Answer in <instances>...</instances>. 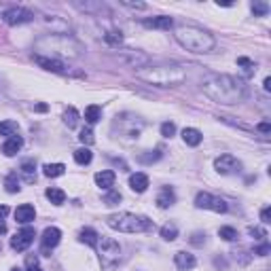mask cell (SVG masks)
<instances>
[{
	"mask_svg": "<svg viewBox=\"0 0 271 271\" xmlns=\"http://www.w3.org/2000/svg\"><path fill=\"white\" fill-rule=\"evenodd\" d=\"M202 91L212 102L233 106L246 98V85L229 74H208L202 81Z\"/></svg>",
	"mask_w": 271,
	"mask_h": 271,
	"instance_id": "cell-1",
	"label": "cell"
},
{
	"mask_svg": "<svg viewBox=\"0 0 271 271\" xmlns=\"http://www.w3.org/2000/svg\"><path fill=\"white\" fill-rule=\"evenodd\" d=\"M136 76L140 81H144L148 85H157V87H178L187 81V72L182 70V66L169 62H159L151 64L140 70H136Z\"/></svg>",
	"mask_w": 271,
	"mask_h": 271,
	"instance_id": "cell-2",
	"label": "cell"
},
{
	"mask_svg": "<svg viewBox=\"0 0 271 271\" xmlns=\"http://www.w3.org/2000/svg\"><path fill=\"white\" fill-rule=\"evenodd\" d=\"M174 38L178 40V45L191 53H210L216 47L212 34L197 26H178L174 30Z\"/></svg>",
	"mask_w": 271,
	"mask_h": 271,
	"instance_id": "cell-3",
	"label": "cell"
},
{
	"mask_svg": "<svg viewBox=\"0 0 271 271\" xmlns=\"http://www.w3.org/2000/svg\"><path fill=\"white\" fill-rule=\"evenodd\" d=\"M38 51H47V58L60 60V58H78L83 53V45L72 36H66V34H49V36H42L36 42Z\"/></svg>",
	"mask_w": 271,
	"mask_h": 271,
	"instance_id": "cell-4",
	"label": "cell"
},
{
	"mask_svg": "<svg viewBox=\"0 0 271 271\" xmlns=\"http://www.w3.org/2000/svg\"><path fill=\"white\" fill-rule=\"evenodd\" d=\"M106 225L110 229H115L119 233H146L155 229V223L148 216L142 214H132V212H119V214H110L106 218Z\"/></svg>",
	"mask_w": 271,
	"mask_h": 271,
	"instance_id": "cell-5",
	"label": "cell"
},
{
	"mask_svg": "<svg viewBox=\"0 0 271 271\" xmlns=\"http://www.w3.org/2000/svg\"><path fill=\"white\" fill-rule=\"evenodd\" d=\"M98 254H100V263H102V267L106 271L115 269L121 261V246L117 239L112 237H100L98 239Z\"/></svg>",
	"mask_w": 271,
	"mask_h": 271,
	"instance_id": "cell-6",
	"label": "cell"
},
{
	"mask_svg": "<svg viewBox=\"0 0 271 271\" xmlns=\"http://www.w3.org/2000/svg\"><path fill=\"white\" fill-rule=\"evenodd\" d=\"M214 169H216L218 174H223V176H231V174H237L241 169V161L237 159V157L225 153V155L216 157V161H214Z\"/></svg>",
	"mask_w": 271,
	"mask_h": 271,
	"instance_id": "cell-7",
	"label": "cell"
},
{
	"mask_svg": "<svg viewBox=\"0 0 271 271\" xmlns=\"http://www.w3.org/2000/svg\"><path fill=\"white\" fill-rule=\"evenodd\" d=\"M34 15L32 11L24 9V6H13V9H6L2 13V21L6 26H21V24H28V21H32Z\"/></svg>",
	"mask_w": 271,
	"mask_h": 271,
	"instance_id": "cell-8",
	"label": "cell"
},
{
	"mask_svg": "<svg viewBox=\"0 0 271 271\" xmlns=\"http://www.w3.org/2000/svg\"><path fill=\"white\" fill-rule=\"evenodd\" d=\"M34 237H36V233H34L32 227H24V229L17 231V233L11 237V248H13L15 252H26L28 248L32 246Z\"/></svg>",
	"mask_w": 271,
	"mask_h": 271,
	"instance_id": "cell-9",
	"label": "cell"
},
{
	"mask_svg": "<svg viewBox=\"0 0 271 271\" xmlns=\"http://www.w3.org/2000/svg\"><path fill=\"white\" fill-rule=\"evenodd\" d=\"M60 239H62V231L58 229V227H47V229L42 231V237H40L42 252L53 250V248L60 244Z\"/></svg>",
	"mask_w": 271,
	"mask_h": 271,
	"instance_id": "cell-10",
	"label": "cell"
},
{
	"mask_svg": "<svg viewBox=\"0 0 271 271\" xmlns=\"http://www.w3.org/2000/svg\"><path fill=\"white\" fill-rule=\"evenodd\" d=\"M34 62L38 64L42 70H49V72H66V64L62 60H53V58H47V55H34Z\"/></svg>",
	"mask_w": 271,
	"mask_h": 271,
	"instance_id": "cell-11",
	"label": "cell"
},
{
	"mask_svg": "<svg viewBox=\"0 0 271 271\" xmlns=\"http://www.w3.org/2000/svg\"><path fill=\"white\" fill-rule=\"evenodd\" d=\"M174 263H176V267L178 269H182V271H187V269H193L195 265H197V259L191 252H184V250H180V252H176L174 254Z\"/></svg>",
	"mask_w": 271,
	"mask_h": 271,
	"instance_id": "cell-12",
	"label": "cell"
},
{
	"mask_svg": "<svg viewBox=\"0 0 271 271\" xmlns=\"http://www.w3.org/2000/svg\"><path fill=\"white\" fill-rule=\"evenodd\" d=\"M34 218H36V210H34V205H30V203H24V205H19V208L15 210V220L21 223V225L32 223Z\"/></svg>",
	"mask_w": 271,
	"mask_h": 271,
	"instance_id": "cell-13",
	"label": "cell"
},
{
	"mask_svg": "<svg viewBox=\"0 0 271 271\" xmlns=\"http://www.w3.org/2000/svg\"><path fill=\"white\" fill-rule=\"evenodd\" d=\"M115 172L112 169H102V172H98L96 174V184L100 189H104V191H110L112 187H115Z\"/></svg>",
	"mask_w": 271,
	"mask_h": 271,
	"instance_id": "cell-14",
	"label": "cell"
},
{
	"mask_svg": "<svg viewBox=\"0 0 271 271\" xmlns=\"http://www.w3.org/2000/svg\"><path fill=\"white\" fill-rule=\"evenodd\" d=\"M157 205H159L161 210H166V208H169V205H174L176 203V195H174V191L169 189V187H163L159 193H157Z\"/></svg>",
	"mask_w": 271,
	"mask_h": 271,
	"instance_id": "cell-15",
	"label": "cell"
},
{
	"mask_svg": "<svg viewBox=\"0 0 271 271\" xmlns=\"http://www.w3.org/2000/svg\"><path fill=\"white\" fill-rule=\"evenodd\" d=\"M130 187L132 191H136V193H144V191L148 189V176L142 174V172H136L130 176Z\"/></svg>",
	"mask_w": 271,
	"mask_h": 271,
	"instance_id": "cell-16",
	"label": "cell"
},
{
	"mask_svg": "<svg viewBox=\"0 0 271 271\" xmlns=\"http://www.w3.org/2000/svg\"><path fill=\"white\" fill-rule=\"evenodd\" d=\"M21 146H24V140H21V136H13V138H9L2 144V153L6 157H15L19 151H21Z\"/></svg>",
	"mask_w": 271,
	"mask_h": 271,
	"instance_id": "cell-17",
	"label": "cell"
},
{
	"mask_svg": "<svg viewBox=\"0 0 271 271\" xmlns=\"http://www.w3.org/2000/svg\"><path fill=\"white\" fill-rule=\"evenodd\" d=\"M19 174L21 178L28 182V184H32L34 180H36V163H34L32 159H28L21 163V168H19Z\"/></svg>",
	"mask_w": 271,
	"mask_h": 271,
	"instance_id": "cell-18",
	"label": "cell"
},
{
	"mask_svg": "<svg viewBox=\"0 0 271 271\" xmlns=\"http://www.w3.org/2000/svg\"><path fill=\"white\" fill-rule=\"evenodd\" d=\"M144 26L157 28V30H169V28H174V21H172V17L159 15V17H153V19H144Z\"/></svg>",
	"mask_w": 271,
	"mask_h": 271,
	"instance_id": "cell-19",
	"label": "cell"
},
{
	"mask_svg": "<svg viewBox=\"0 0 271 271\" xmlns=\"http://www.w3.org/2000/svg\"><path fill=\"white\" fill-rule=\"evenodd\" d=\"M182 140L187 142L189 146H199L202 144V140H203V136L199 130H195V127H184L182 130Z\"/></svg>",
	"mask_w": 271,
	"mask_h": 271,
	"instance_id": "cell-20",
	"label": "cell"
},
{
	"mask_svg": "<svg viewBox=\"0 0 271 271\" xmlns=\"http://www.w3.org/2000/svg\"><path fill=\"white\" fill-rule=\"evenodd\" d=\"M64 172H66L64 163H47V166H42V174L47 178H60L64 176Z\"/></svg>",
	"mask_w": 271,
	"mask_h": 271,
	"instance_id": "cell-21",
	"label": "cell"
},
{
	"mask_svg": "<svg viewBox=\"0 0 271 271\" xmlns=\"http://www.w3.org/2000/svg\"><path fill=\"white\" fill-rule=\"evenodd\" d=\"M45 195H47V199L51 202L53 205H62L64 202H66V193H64L62 189H58V187H49L47 191H45Z\"/></svg>",
	"mask_w": 271,
	"mask_h": 271,
	"instance_id": "cell-22",
	"label": "cell"
},
{
	"mask_svg": "<svg viewBox=\"0 0 271 271\" xmlns=\"http://www.w3.org/2000/svg\"><path fill=\"white\" fill-rule=\"evenodd\" d=\"M78 239L83 241V244H87V246H98V239H100V235L94 231V229H81V233H78Z\"/></svg>",
	"mask_w": 271,
	"mask_h": 271,
	"instance_id": "cell-23",
	"label": "cell"
},
{
	"mask_svg": "<svg viewBox=\"0 0 271 271\" xmlns=\"http://www.w3.org/2000/svg\"><path fill=\"white\" fill-rule=\"evenodd\" d=\"M17 132H19L17 121H2V123H0V136L13 138V136H17Z\"/></svg>",
	"mask_w": 271,
	"mask_h": 271,
	"instance_id": "cell-24",
	"label": "cell"
},
{
	"mask_svg": "<svg viewBox=\"0 0 271 271\" xmlns=\"http://www.w3.org/2000/svg\"><path fill=\"white\" fill-rule=\"evenodd\" d=\"M100 119H102V108L96 106V104L87 106V110H85V121H87L89 125H94V123H98Z\"/></svg>",
	"mask_w": 271,
	"mask_h": 271,
	"instance_id": "cell-25",
	"label": "cell"
},
{
	"mask_svg": "<svg viewBox=\"0 0 271 271\" xmlns=\"http://www.w3.org/2000/svg\"><path fill=\"white\" fill-rule=\"evenodd\" d=\"M4 189H6V193H19V178L15 172H11L9 176L4 178Z\"/></svg>",
	"mask_w": 271,
	"mask_h": 271,
	"instance_id": "cell-26",
	"label": "cell"
},
{
	"mask_svg": "<svg viewBox=\"0 0 271 271\" xmlns=\"http://www.w3.org/2000/svg\"><path fill=\"white\" fill-rule=\"evenodd\" d=\"M91 159H94V155H91V151L87 146L74 151V161L78 163V166H87V163H91Z\"/></svg>",
	"mask_w": 271,
	"mask_h": 271,
	"instance_id": "cell-27",
	"label": "cell"
},
{
	"mask_svg": "<svg viewBox=\"0 0 271 271\" xmlns=\"http://www.w3.org/2000/svg\"><path fill=\"white\" fill-rule=\"evenodd\" d=\"M237 66H241V72H244V76H252L256 72V62L248 60V58H237Z\"/></svg>",
	"mask_w": 271,
	"mask_h": 271,
	"instance_id": "cell-28",
	"label": "cell"
},
{
	"mask_svg": "<svg viewBox=\"0 0 271 271\" xmlns=\"http://www.w3.org/2000/svg\"><path fill=\"white\" fill-rule=\"evenodd\" d=\"M64 123H66L68 127H76V123H78V110L74 108V106H70V108L64 112Z\"/></svg>",
	"mask_w": 271,
	"mask_h": 271,
	"instance_id": "cell-29",
	"label": "cell"
},
{
	"mask_svg": "<svg viewBox=\"0 0 271 271\" xmlns=\"http://www.w3.org/2000/svg\"><path fill=\"white\" fill-rule=\"evenodd\" d=\"M161 237L166 241H174L178 237V227L176 225H163L161 227Z\"/></svg>",
	"mask_w": 271,
	"mask_h": 271,
	"instance_id": "cell-30",
	"label": "cell"
},
{
	"mask_svg": "<svg viewBox=\"0 0 271 271\" xmlns=\"http://www.w3.org/2000/svg\"><path fill=\"white\" fill-rule=\"evenodd\" d=\"M210 203H212V195L210 193H197L195 205L199 210H210Z\"/></svg>",
	"mask_w": 271,
	"mask_h": 271,
	"instance_id": "cell-31",
	"label": "cell"
},
{
	"mask_svg": "<svg viewBox=\"0 0 271 271\" xmlns=\"http://www.w3.org/2000/svg\"><path fill=\"white\" fill-rule=\"evenodd\" d=\"M218 235L223 237L225 241H235L239 237V233L233 229V227H220V231H218Z\"/></svg>",
	"mask_w": 271,
	"mask_h": 271,
	"instance_id": "cell-32",
	"label": "cell"
},
{
	"mask_svg": "<svg viewBox=\"0 0 271 271\" xmlns=\"http://www.w3.org/2000/svg\"><path fill=\"white\" fill-rule=\"evenodd\" d=\"M210 210H214V212H218V214H225L227 210H229V205H227V202H225V199H220V197H212Z\"/></svg>",
	"mask_w": 271,
	"mask_h": 271,
	"instance_id": "cell-33",
	"label": "cell"
},
{
	"mask_svg": "<svg viewBox=\"0 0 271 271\" xmlns=\"http://www.w3.org/2000/svg\"><path fill=\"white\" fill-rule=\"evenodd\" d=\"M104 40L108 42V45L117 47V45H121V42H123V36H121V32L110 30V32H106V34H104Z\"/></svg>",
	"mask_w": 271,
	"mask_h": 271,
	"instance_id": "cell-34",
	"label": "cell"
},
{
	"mask_svg": "<svg viewBox=\"0 0 271 271\" xmlns=\"http://www.w3.org/2000/svg\"><path fill=\"white\" fill-rule=\"evenodd\" d=\"M121 199H123V197H121V193H119V191L110 189L108 193L104 195V203H106V205H117V203L121 202Z\"/></svg>",
	"mask_w": 271,
	"mask_h": 271,
	"instance_id": "cell-35",
	"label": "cell"
},
{
	"mask_svg": "<svg viewBox=\"0 0 271 271\" xmlns=\"http://www.w3.org/2000/svg\"><path fill=\"white\" fill-rule=\"evenodd\" d=\"M78 140L83 142V144H94V132L89 130V127H85V130H81V134H78Z\"/></svg>",
	"mask_w": 271,
	"mask_h": 271,
	"instance_id": "cell-36",
	"label": "cell"
},
{
	"mask_svg": "<svg viewBox=\"0 0 271 271\" xmlns=\"http://www.w3.org/2000/svg\"><path fill=\"white\" fill-rule=\"evenodd\" d=\"M267 11H269V4L267 2H252V13H254L256 17L267 15Z\"/></svg>",
	"mask_w": 271,
	"mask_h": 271,
	"instance_id": "cell-37",
	"label": "cell"
},
{
	"mask_svg": "<svg viewBox=\"0 0 271 271\" xmlns=\"http://www.w3.org/2000/svg\"><path fill=\"white\" fill-rule=\"evenodd\" d=\"M174 134H176V125L174 123H169V121L161 123V136H163V138H172Z\"/></svg>",
	"mask_w": 271,
	"mask_h": 271,
	"instance_id": "cell-38",
	"label": "cell"
},
{
	"mask_svg": "<svg viewBox=\"0 0 271 271\" xmlns=\"http://www.w3.org/2000/svg\"><path fill=\"white\" fill-rule=\"evenodd\" d=\"M248 233H250L252 237H256V239H265V237H267V231L261 229V227H250V229H248Z\"/></svg>",
	"mask_w": 271,
	"mask_h": 271,
	"instance_id": "cell-39",
	"label": "cell"
},
{
	"mask_svg": "<svg viewBox=\"0 0 271 271\" xmlns=\"http://www.w3.org/2000/svg\"><path fill=\"white\" fill-rule=\"evenodd\" d=\"M205 241V233H202V231H195L193 235H191V244H195V246H202Z\"/></svg>",
	"mask_w": 271,
	"mask_h": 271,
	"instance_id": "cell-40",
	"label": "cell"
},
{
	"mask_svg": "<svg viewBox=\"0 0 271 271\" xmlns=\"http://www.w3.org/2000/svg\"><path fill=\"white\" fill-rule=\"evenodd\" d=\"M269 252H271L269 244H263V246H259V248H254V254H259V256H267Z\"/></svg>",
	"mask_w": 271,
	"mask_h": 271,
	"instance_id": "cell-41",
	"label": "cell"
},
{
	"mask_svg": "<svg viewBox=\"0 0 271 271\" xmlns=\"http://www.w3.org/2000/svg\"><path fill=\"white\" fill-rule=\"evenodd\" d=\"M261 220H263L265 225L271 223V210H269V208H263V210H261Z\"/></svg>",
	"mask_w": 271,
	"mask_h": 271,
	"instance_id": "cell-42",
	"label": "cell"
},
{
	"mask_svg": "<svg viewBox=\"0 0 271 271\" xmlns=\"http://www.w3.org/2000/svg\"><path fill=\"white\" fill-rule=\"evenodd\" d=\"M256 130H259L261 134H269V132H271V125H269L267 121H265V123H261L259 127H256Z\"/></svg>",
	"mask_w": 271,
	"mask_h": 271,
	"instance_id": "cell-43",
	"label": "cell"
},
{
	"mask_svg": "<svg viewBox=\"0 0 271 271\" xmlns=\"http://www.w3.org/2000/svg\"><path fill=\"white\" fill-rule=\"evenodd\" d=\"M123 4L125 6H132V9H146V4H142V2H136V4L134 2H123Z\"/></svg>",
	"mask_w": 271,
	"mask_h": 271,
	"instance_id": "cell-44",
	"label": "cell"
},
{
	"mask_svg": "<svg viewBox=\"0 0 271 271\" xmlns=\"http://www.w3.org/2000/svg\"><path fill=\"white\" fill-rule=\"evenodd\" d=\"M6 214H9V208H6V205H0V218H4Z\"/></svg>",
	"mask_w": 271,
	"mask_h": 271,
	"instance_id": "cell-45",
	"label": "cell"
},
{
	"mask_svg": "<svg viewBox=\"0 0 271 271\" xmlns=\"http://www.w3.org/2000/svg\"><path fill=\"white\" fill-rule=\"evenodd\" d=\"M263 87H265V91H271V78H269V76L265 78V83H263Z\"/></svg>",
	"mask_w": 271,
	"mask_h": 271,
	"instance_id": "cell-46",
	"label": "cell"
},
{
	"mask_svg": "<svg viewBox=\"0 0 271 271\" xmlns=\"http://www.w3.org/2000/svg\"><path fill=\"white\" fill-rule=\"evenodd\" d=\"M2 233H6V225H4V220L0 218V235H2Z\"/></svg>",
	"mask_w": 271,
	"mask_h": 271,
	"instance_id": "cell-47",
	"label": "cell"
},
{
	"mask_svg": "<svg viewBox=\"0 0 271 271\" xmlns=\"http://www.w3.org/2000/svg\"><path fill=\"white\" fill-rule=\"evenodd\" d=\"M36 110H40V112H45V110H47V106H45V104H38V106H36Z\"/></svg>",
	"mask_w": 271,
	"mask_h": 271,
	"instance_id": "cell-48",
	"label": "cell"
},
{
	"mask_svg": "<svg viewBox=\"0 0 271 271\" xmlns=\"http://www.w3.org/2000/svg\"><path fill=\"white\" fill-rule=\"evenodd\" d=\"M28 271H42V269H40L38 265H32V267H30V269H28Z\"/></svg>",
	"mask_w": 271,
	"mask_h": 271,
	"instance_id": "cell-49",
	"label": "cell"
},
{
	"mask_svg": "<svg viewBox=\"0 0 271 271\" xmlns=\"http://www.w3.org/2000/svg\"><path fill=\"white\" fill-rule=\"evenodd\" d=\"M11 271H21V269H19V267H15V269H11Z\"/></svg>",
	"mask_w": 271,
	"mask_h": 271,
	"instance_id": "cell-50",
	"label": "cell"
}]
</instances>
